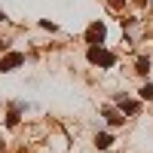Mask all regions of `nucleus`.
<instances>
[{"instance_id":"nucleus-6","label":"nucleus","mask_w":153,"mask_h":153,"mask_svg":"<svg viewBox=\"0 0 153 153\" xmlns=\"http://www.w3.org/2000/svg\"><path fill=\"white\" fill-rule=\"evenodd\" d=\"M104 117H107V123H113V126H120V123H123V117H120V113H117V110H107V113H104Z\"/></svg>"},{"instance_id":"nucleus-7","label":"nucleus","mask_w":153,"mask_h":153,"mask_svg":"<svg viewBox=\"0 0 153 153\" xmlns=\"http://www.w3.org/2000/svg\"><path fill=\"white\" fill-rule=\"evenodd\" d=\"M123 110H126V113H135L138 104H135V101H123Z\"/></svg>"},{"instance_id":"nucleus-4","label":"nucleus","mask_w":153,"mask_h":153,"mask_svg":"<svg viewBox=\"0 0 153 153\" xmlns=\"http://www.w3.org/2000/svg\"><path fill=\"white\" fill-rule=\"evenodd\" d=\"M95 144H98L101 150H107V147L113 144V138H110V135H98V138H95Z\"/></svg>"},{"instance_id":"nucleus-8","label":"nucleus","mask_w":153,"mask_h":153,"mask_svg":"<svg viewBox=\"0 0 153 153\" xmlns=\"http://www.w3.org/2000/svg\"><path fill=\"white\" fill-rule=\"evenodd\" d=\"M141 98H153V86H150V83L141 89Z\"/></svg>"},{"instance_id":"nucleus-2","label":"nucleus","mask_w":153,"mask_h":153,"mask_svg":"<svg viewBox=\"0 0 153 153\" xmlns=\"http://www.w3.org/2000/svg\"><path fill=\"white\" fill-rule=\"evenodd\" d=\"M86 40L92 43V46H101V40H104V25H101V22L89 25V31H86Z\"/></svg>"},{"instance_id":"nucleus-9","label":"nucleus","mask_w":153,"mask_h":153,"mask_svg":"<svg viewBox=\"0 0 153 153\" xmlns=\"http://www.w3.org/2000/svg\"><path fill=\"white\" fill-rule=\"evenodd\" d=\"M138 3H147V0H138Z\"/></svg>"},{"instance_id":"nucleus-5","label":"nucleus","mask_w":153,"mask_h":153,"mask_svg":"<svg viewBox=\"0 0 153 153\" xmlns=\"http://www.w3.org/2000/svg\"><path fill=\"white\" fill-rule=\"evenodd\" d=\"M135 71H138V74H147V71H150V58H138Z\"/></svg>"},{"instance_id":"nucleus-3","label":"nucleus","mask_w":153,"mask_h":153,"mask_svg":"<svg viewBox=\"0 0 153 153\" xmlns=\"http://www.w3.org/2000/svg\"><path fill=\"white\" fill-rule=\"evenodd\" d=\"M22 61H25V55H22V52H9L3 61H0V71H16Z\"/></svg>"},{"instance_id":"nucleus-1","label":"nucleus","mask_w":153,"mask_h":153,"mask_svg":"<svg viewBox=\"0 0 153 153\" xmlns=\"http://www.w3.org/2000/svg\"><path fill=\"white\" fill-rule=\"evenodd\" d=\"M89 61H92V65H101V68H113V58L110 52H104V49L101 46H89Z\"/></svg>"}]
</instances>
